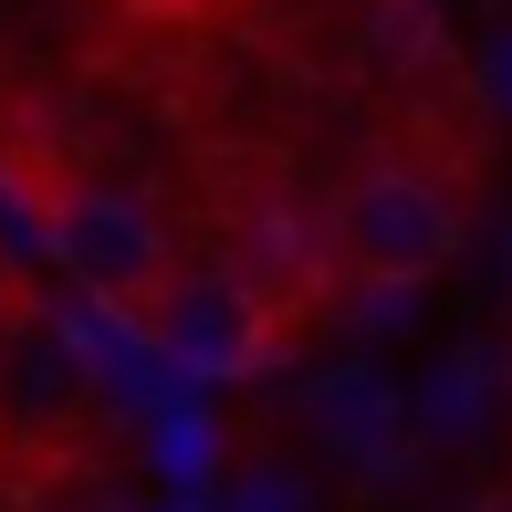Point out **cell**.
Wrapping results in <instances>:
<instances>
[{"label": "cell", "mask_w": 512, "mask_h": 512, "mask_svg": "<svg viewBox=\"0 0 512 512\" xmlns=\"http://www.w3.org/2000/svg\"><path fill=\"white\" fill-rule=\"evenodd\" d=\"M314 262H324V230H314L293 199H251V209H241V262H230V272H251L272 304H283V293H304Z\"/></svg>", "instance_id": "277c9868"}, {"label": "cell", "mask_w": 512, "mask_h": 512, "mask_svg": "<svg viewBox=\"0 0 512 512\" xmlns=\"http://www.w3.org/2000/svg\"><path fill=\"white\" fill-rule=\"evenodd\" d=\"M147 314H157V335H168V356L189 377H251L272 356V335H283V304L230 262L220 272H168V293Z\"/></svg>", "instance_id": "3957f363"}, {"label": "cell", "mask_w": 512, "mask_h": 512, "mask_svg": "<svg viewBox=\"0 0 512 512\" xmlns=\"http://www.w3.org/2000/svg\"><path fill=\"white\" fill-rule=\"evenodd\" d=\"M42 230H53L63 272H74L84 293L136 304V314H147L157 293H168V272H178L168 220H157L136 189H115V178H53V189H42Z\"/></svg>", "instance_id": "7a4b0ae2"}, {"label": "cell", "mask_w": 512, "mask_h": 512, "mask_svg": "<svg viewBox=\"0 0 512 512\" xmlns=\"http://www.w3.org/2000/svg\"><path fill=\"white\" fill-rule=\"evenodd\" d=\"M11 324H21V272L0 262V345H11Z\"/></svg>", "instance_id": "5b68a950"}, {"label": "cell", "mask_w": 512, "mask_h": 512, "mask_svg": "<svg viewBox=\"0 0 512 512\" xmlns=\"http://www.w3.org/2000/svg\"><path fill=\"white\" fill-rule=\"evenodd\" d=\"M324 241H335L366 283L418 293V283H439V272L460 262L471 220H460V189H450V178H429L418 157H366V168L345 178V199H335V220H324Z\"/></svg>", "instance_id": "6da1fadb"}]
</instances>
